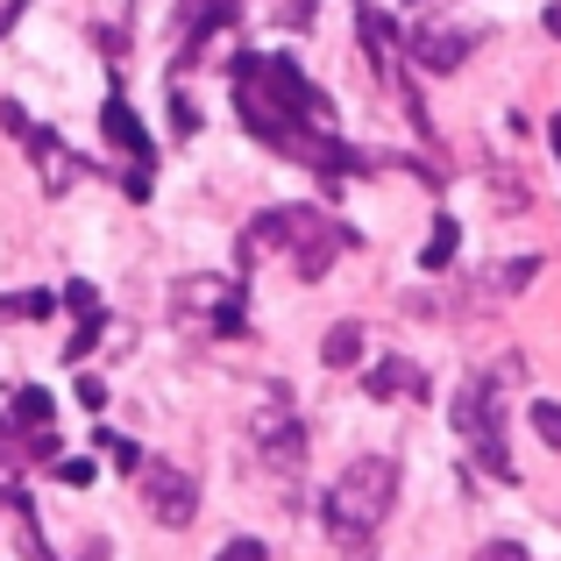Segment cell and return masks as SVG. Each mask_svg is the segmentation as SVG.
<instances>
[{
  "instance_id": "9c48e42d",
  "label": "cell",
  "mask_w": 561,
  "mask_h": 561,
  "mask_svg": "<svg viewBox=\"0 0 561 561\" xmlns=\"http://www.w3.org/2000/svg\"><path fill=\"white\" fill-rule=\"evenodd\" d=\"M412 57H420L426 71H455L469 57V36L462 28H420V36H412Z\"/></svg>"
},
{
  "instance_id": "2e32d148",
  "label": "cell",
  "mask_w": 561,
  "mask_h": 561,
  "mask_svg": "<svg viewBox=\"0 0 561 561\" xmlns=\"http://www.w3.org/2000/svg\"><path fill=\"white\" fill-rule=\"evenodd\" d=\"M65 306H71L79 320H107V313H100V291H93V285H65Z\"/></svg>"
},
{
  "instance_id": "7c38bea8",
  "label": "cell",
  "mask_w": 561,
  "mask_h": 561,
  "mask_svg": "<svg viewBox=\"0 0 561 561\" xmlns=\"http://www.w3.org/2000/svg\"><path fill=\"white\" fill-rule=\"evenodd\" d=\"M14 420H22V434H50L57 398L43 391V383H22V391H14Z\"/></svg>"
},
{
  "instance_id": "7a4b0ae2",
  "label": "cell",
  "mask_w": 561,
  "mask_h": 561,
  "mask_svg": "<svg viewBox=\"0 0 561 561\" xmlns=\"http://www.w3.org/2000/svg\"><path fill=\"white\" fill-rule=\"evenodd\" d=\"M391 497H398V462H391V455H363V462H348L342 477L328 483V497H320V519H328L334 540H348V548L363 554V540L383 526Z\"/></svg>"
},
{
  "instance_id": "44dd1931",
  "label": "cell",
  "mask_w": 561,
  "mask_h": 561,
  "mask_svg": "<svg viewBox=\"0 0 561 561\" xmlns=\"http://www.w3.org/2000/svg\"><path fill=\"white\" fill-rule=\"evenodd\" d=\"M14 14H22V0H8V8H0V36H8V28H14Z\"/></svg>"
},
{
  "instance_id": "8992f818",
  "label": "cell",
  "mask_w": 561,
  "mask_h": 561,
  "mask_svg": "<svg viewBox=\"0 0 561 561\" xmlns=\"http://www.w3.org/2000/svg\"><path fill=\"white\" fill-rule=\"evenodd\" d=\"M100 128H107V142L128 157V171H150V157H157V142H150V128H142V114L128 107L122 93H107L100 100Z\"/></svg>"
},
{
  "instance_id": "8fae6325",
  "label": "cell",
  "mask_w": 561,
  "mask_h": 561,
  "mask_svg": "<svg viewBox=\"0 0 561 561\" xmlns=\"http://www.w3.org/2000/svg\"><path fill=\"white\" fill-rule=\"evenodd\" d=\"M179 22H185V57H192L206 36H214V28H228V22H234V0H185Z\"/></svg>"
},
{
  "instance_id": "3957f363",
  "label": "cell",
  "mask_w": 561,
  "mask_h": 561,
  "mask_svg": "<svg viewBox=\"0 0 561 561\" xmlns=\"http://www.w3.org/2000/svg\"><path fill=\"white\" fill-rule=\"evenodd\" d=\"M455 426H462V440L477 448V462L491 469L497 483L519 477V469H512V448H505V420H497V383L491 377L462 383V398H455Z\"/></svg>"
},
{
  "instance_id": "5bb4252c",
  "label": "cell",
  "mask_w": 561,
  "mask_h": 561,
  "mask_svg": "<svg viewBox=\"0 0 561 561\" xmlns=\"http://www.w3.org/2000/svg\"><path fill=\"white\" fill-rule=\"evenodd\" d=\"M455 242H462V228L440 214V220H434V234H426V249H420V263H426V271H448V263H455Z\"/></svg>"
},
{
  "instance_id": "ba28073f",
  "label": "cell",
  "mask_w": 561,
  "mask_h": 561,
  "mask_svg": "<svg viewBox=\"0 0 561 561\" xmlns=\"http://www.w3.org/2000/svg\"><path fill=\"white\" fill-rule=\"evenodd\" d=\"M256 440H263V455H271L277 469H299V455H306V434H299V420L285 412V398H277V405L256 420Z\"/></svg>"
},
{
  "instance_id": "7402d4cb",
  "label": "cell",
  "mask_w": 561,
  "mask_h": 561,
  "mask_svg": "<svg viewBox=\"0 0 561 561\" xmlns=\"http://www.w3.org/2000/svg\"><path fill=\"white\" fill-rule=\"evenodd\" d=\"M540 22H548V28H554V43H561V0H554V8H548V14H540Z\"/></svg>"
},
{
  "instance_id": "4fadbf2b",
  "label": "cell",
  "mask_w": 561,
  "mask_h": 561,
  "mask_svg": "<svg viewBox=\"0 0 561 561\" xmlns=\"http://www.w3.org/2000/svg\"><path fill=\"white\" fill-rule=\"evenodd\" d=\"M320 356H328V370H356V363H363V328H356V320H342V328H328V342H320Z\"/></svg>"
},
{
  "instance_id": "5b68a950",
  "label": "cell",
  "mask_w": 561,
  "mask_h": 561,
  "mask_svg": "<svg viewBox=\"0 0 561 561\" xmlns=\"http://www.w3.org/2000/svg\"><path fill=\"white\" fill-rule=\"evenodd\" d=\"M0 122H8L14 136H22V150L36 157V171H43V185H50V192H65L71 179H79V164H71V157H65V142H57L50 128H36V122H28L22 107H14V100H0Z\"/></svg>"
},
{
  "instance_id": "603a6c76",
  "label": "cell",
  "mask_w": 561,
  "mask_h": 561,
  "mask_svg": "<svg viewBox=\"0 0 561 561\" xmlns=\"http://www.w3.org/2000/svg\"><path fill=\"white\" fill-rule=\"evenodd\" d=\"M548 142H554V157H561V114H554V128H548Z\"/></svg>"
},
{
  "instance_id": "d6986e66",
  "label": "cell",
  "mask_w": 561,
  "mask_h": 561,
  "mask_svg": "<svg viewBox=\"0 0 561 561\" xmlns=\"http://www.w3.org/2000/svg\"><path fill=\"white\" fill-rule=\"evenodd\" d=\"M214 561H271V548H263V540H228Z\"/></svg>"
},
{
  "instance_id": "ac0fdd59",
  "label": "cell",
  "mask_w": 561,
  "mask_h": 561,
  "mask_svg": "<svg viewBox=\"0 0 561 561\" xmlns=\"http://www.w3.org/2000/svg\"><path fill=\"white\" fill-rule=\"evenodd\" d=\"M57 483H71V491H85V483H93V462H85V455H65V462H57Z\"/></svg>"
},
{
  "instance_id": "52a82bcc",
  "label": "cell",
  "mask_w": 561,
  "mask_h": 561,
  "mask_svg": "<svg viewBox=\"0 0 561 561\" xmlns=\"http://www.w3.org/2000/svg\"><path fill=\"white\" fill-rule=\"evenodd\" d=\"M179 306H206L214 334H242V291L220 285V277H192V285L179 291Z\"/></svg>"
},
{
  "instance_id": "ffe728a7",
  "label": "cell",
  "mask_w": 561,
  "mask_h": 561,
  "mask_svg": "<svg viewBox=\"0 0 561 561\" xmlns=\"http://www.w3.org/2000/svg\"><path fill=\"white\" fill-rule=\"evenodd\" d=\"M477 561H526V548H519V540H491Z\"/></svg>"
},
{
  "instance_id": "277c9868",
  "label": "cell",
  "mask_w": 561,
  "mask_h": 561,
  "mask_svg": "<svg viewBox=\"0 0 561 561\" xmlns=\"http://www.w3.org/2000/svg\"><path fill=\"white\" fill-rule=\"evenodd\" d=\"M142 505H150L157 526H192V512H199V483L185 477L179 462H142Z\"/></svg>"
},
{
  "instance_id": "30bf717a",
  "label": "cell",
  "mask_w": 561,
  "mask_h": 561,
  "mask_svg": "<svg viewBox=\"0 0 561 561\" xmlns=\"http://www.w3.org/2000/svg\"><path fill=\"white\" fill-rule=\"evenodd\" d=\"M363 383H370V398H426V377L412 370L405 356H383V363H377V370L363 377Z\"/></svg>"
},
{
  "instance_id": "9a60e30c",
  "label": "cell",
  "mask_w": 561,
  "mask_h": 561,
  "mask_svg": "<svg viewBox=\"0 0 561 561\" xmlns=\"http://www.w3.org/2000/svg\"><path fill=\"white\" fill-rule=\"evenodd\" d=\"M50 291H14V299H0V320H50Z\"/></svg>"
},
{
  "instance_id": "6da1fadb",
  "label": "cell",
  "mask_w": 561,
  "mask_h": 561,
  "mask_svg": "<svg viewBox=\"0 0 561 561\" xmlns=\"http://www.w3.org/2000/svg\"><path fill=\"white\" fill-rule=\"evenodd\" d=\"M356 242L348 228H334L320 206H277V214H256L242 234V263H256L263 249H285L291 263H299V277H328V263L342 256V249Z\"/></svg>"
},
{
  "instance_id": "e0dca14e",
  "label": "cell",
  "mask_w": 561,
  "mask_h": 561,
  "mask_svg": "<svg viewBox=\"0 0 561 561\" xmlns=\"http://www.w3.org/2000/svg\"><path fill=\"white\" fill-rule=\"evenodd\" d=\"M534 426H540L548 448H561V405H554V398H540V405H534Z\"/></svg>"
}]
</instances>
